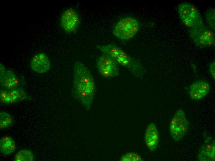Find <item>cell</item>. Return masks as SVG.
Instances as JSON below:
<instances>
[{
	"label": "cell",
	"mask_w": 215,
	"mask_h": 161,
	"mask_svg": "<svg viewBox=\"0 0 215 161\" xmlns=\"http://www.w3.org/2000/svg\"><path fill=\"white\" fill-rule=\"evenodd\" d=\"M73 94L85 109L90 110L95 95L94 79L90 70L81 61H76L74 65Z\"/></svg>",
	"instance_id": "6da1fadb"
},
{
	"label": "cell",
	"mask_w": 215,
	"mask_h": 161,
	"mask_svg": "<svg viewBox=\"0 0 215 161\" xmlns=\"http://www.w3.org/2000/svg\"><path fill=\"white\" fill-rule=\"evenodd\" d=\"M139 28L137 21L131 17L123 18L116 24L113 31V34L117 38L127 40L133 37Z\"/></svg>",
	"instance_id": "7a4b0ae2"
},
{
	"label": "cell",
	"mask_w": 215,
	"mask_h": 161,
	"mask_svg": "<svg viewBox=\"0 0 215 161\" xmlns=\"http://www.w3.org/2000/svg\"><path fill=\"white\" fill-rule=\"evenodd\" d=\"M178 11L183 23L187 26L194 28L203 24L198 10L193 5L188 3L180 4Z\"/></svg>",
	"instance_id": "3957f363"
},
{
	"label": "cell",
	"mask_w": 215,
	"mask_h": 161,
	"mask_svg": "<svg viewBox=\"0 0 215 161\" xmlns=\"http://www.w3.org/2000/svg\"><path fill=\"white\" fill-rule=\"evenodd\" d=\"M189 124L185 115L182 109L178 110L171 119L170 124V132L175 141L180 140L188 132Z\"/></svg>",
	"instance_id": "277c9868"
},
{
	"label": "cell",
	"mask_w": 215,
	"mask_h": 161,
	"mask_svg": "<svg viewBox=\"0 0 215 161\" xmlns=\"http://www.w3.org/2000/svg\"><path fill=\"white\" fill-rule=\"evenodd\" d=\"M188 33L194 42L200 47H209L214 43V34L203 24L191 28Z\"/></svg>",
	"instance_id": "5b68a950"
},
{
	"label": "cell",
	"mask_w": 215,
	"mask_h": 161,
	"mask_svg": "<svg viewBox=\"0 0 215 161\" xmlns=\"http://www.w3.org/2000/svg\"><path fill=\"white\" fill-rule=\"evenodd\" d=\"M98 69L101 75L106 78H111L119 75V68L116 60L106 54L99 56L97 59Z\"/></svg>",
	"instance_id": "8992f818"
},
{
	"label": "cell",
	"mask_w": 215,
	"mask_h": 161,
	"mask_svg": "<svg viewBox=\"0 0 215 161\" xmlns=\"http://www.w3.org/2000/svg\"><path fill=\"white\" fill-rule=\"evenodd\" d=\"M118 63L122 65L131 71L136 77L141 79L144 72V67L139 61L130 56L121 50L115 59Z\"/></svg>",
	"instance_id": "52a82bcc"
},
{
	"label": "cell",
	"mask_w": 215,
	"mask_h": 161,
	"mask_svg": "<svg viewBox=\"0 0 215 161\" xmlns=\"http://www.w3.org/2000/svg\"><path fill=\"white\" fill-rule=\"evenodd\" d=\"M79 21V16L76 11L72 8L65 11L62 15L61 24L66 32L71 33L77 28Z\"/></svg>",
	"instance_id": "ba28073f"
},
{
	"label": "cell",
	"mask_w": 215,
	"mask_h": 161,
	"mask_svg": "<svg viewBox=\"0 0 215 161\" xmlns=\"http://www.w3.org/2000/svg\"><path fill=\"white\" fill-rule=\"evenodd\" d=\"M30 66L32 69L38 73L48 72L50 68V60L44 53H39L35 55L31 60Z\"/></svg>",
	"instance_id": "9c48e42d"
},
{
	"label": "cell",
	"mask_w": 215,
	"mask_h": 161,
	"mask_svg": "<svg viewBox=\"0 0 215 161\" xmlns=\"http://www.w3.org/2000/svg\"><path fill=\"white\" fill-rule=\"evenodd\" d=\"M200 161H213L215 160V141L208 137L201 147L198 156Z\"/></svg>",
	"instance_id": "30bf717a"
},
{
	"label": "cell",
	"mask_w": 215,
	"mask_h": 161,
	"mask_svg": "<svg viewBox=\"0 0 215 161\" xmlns=\"http://www.w3.org/2000/svg\"><path fill=\"white\" fill-rule=\"evenodd\" d=\"M159 136L157 128L154 123L148 127L145 134V139L147 146L151 151H154L158 145Z\"/></svg>",
	"instance_id": "8fae6325"
},
{
	"label": "cell",
	"mask_w": 215,
	"mask_h": 161,
	"mask_svg": "<svg viewBox=\"0 0 215 161\" xmlns=\"http://www.w3.org/2000/svg\"><path fill=\"white\" fill-rule=\"evenodd\" d=\"M16 149L15 142L11 137L6 136L0 140V150L1 152L5 155L11 154L15 151Z\"/></svg>",
	"instance_id": "7c38bea8"
},
{
	"label": "cell",
	"mask_w": 215,
	"mask_h": 161,
	"mask_svg": "<svg viewBox=\"0 0 215 161\" xmlns=\"http://www.w3.org/2000/svg\"><path fill=\"white\" fill-rule=\"evenodd\" d=\"M96 48L105 54L115 59L118 57L121 49L113 44L108 45H97Z\"/></svg>",
	"instance_id": "4fadbf2b"
},
{
	"label": "cell",
	"mask_w": 215,
	"mask_h": 161,
	"mask_svg": "<svg viewBox=\"0 0 215 161\" xmlns=\"http://www.w3.org/2000/svg\"><path fill=\"white\" fill-rule=\"evenodd\" d=\"M0 65V80L2 89L7 90L15 89L6 75V71L4 67L1 63Z\"/></svg>",
	"instance_id": "5bb4252c"
},
{
	"label": "cell",
	"mask_w": 215,
	"mask_h": 161,
	"mask_svg": "<svg viewBox=\"0 0 215 161\" xmlns=\"http://www.w3.org/2000/svg\"><path fill=\"white\" fill-rule=\"evenodd\" d=\"M34 156L32 152L28 149H23L18 152L15 154V161H33Z\"/></svg>",
	"instance_id": "9a60e30c"
},
{
	"label": "cell",
	"mask_w": 215,
	"mask_h": 161,
	"mask_svg": "<svg viewBox=\"0 0 215 161\" xmlns=\"http://www.w3.org/2000/svg\"><path fill=\"white\" fill-rule=\"evenodd\" d=\"M13 122L11 116L5 112L0 113V128L2 129L8 128L12 125Z\"/></svg>",
	"instance_id": "2e32d148"
},
{
	"label": "cell",
	"mask_w": 215,
	"mask_h": 161,
	"mask_svg": "<svg viewBox=\"0 0 215 161\" xmlns=\"http://www.w3.org/2000/svg\"><path fill=\"white\" fill-rule=\"evenodd\" d=\"M190 95L194 99H199L203 98L199 91L198 81L193 83L190 88Z\"/></svg>",
	"instance_id": "e0dca14e"
},
{
	"label": "cell",
	"mask_w": 215,
	"mask_h": 161,
	"mask_svg": "<svg viewBox=\"0 0 215 161\" xmlns=\"http://www.w3.org/2000/svg\"><path fill=\"white\" fill-rule=\"evenodd\" d=\"M215 8H211L207 11L206 14L207 23L209 27L214 30L215 27Z\"/></svg>",
	"instance_id": "ac0fdd59"
},
{
	"label": "cell",
	"mask_w": 215,
	"mask_h": 161,
	"mask_svg": "<svg viewBox=\"0 0 215 161\" xmlns=\"http://www.w3.org/2000/svg\"><path fill=\"white\" fill-rule=\"evenodd\" d=\"M198 81L199 91L204 97L209 92L210 87L209 84L204 80H201Z\"/></svg>",
	"instance_id": "d6986e66"
},
{
	"label": "cell",
	"mask_w": 215,
	"mask_h": 161,
	"mask_svg": "<svg viewBox=\"0 0 215 161\" xmlns=\"http://www.w3.org/2000/svg\"><path fill=\"white\" fill-rule=\"evenodd\" d=\"M16 93L15 97V99L17 102L23 100L28 98L24 90L20 87L16 88Z\"/></svg>",
	"instance_id": "ffe728a7"
},
{
	"label": "cell",
	"mask_w": 215,
	"mask_h": 161,
	"mask_svg": "<svg viewBox=\"0 0 215 161\" xmlns=\"http://www.w3.org/2000/svg\"><path fill=\"white\" fill-rule=\"evenodd\" d=\"M121 161H141V158L138 154L133 153H129L123 156L120 159Z\"/></svg>",
	"instance_id": "44dd1931"
},
{
	"label": "cell",
	"mask_w": 215,
	"mask_h": 161,
	"mask_svg": "<svg viewBox=\"0 0 215 161\" xmlns=\"http://www.w3.org/2000/svg\"><path fill=\"white\" fill-rule=\"evenodd\" d=\"M6 74L11 80L15 88L18 87L19 85V80L16 78L14 72L11 70L6 71Z\"/></svg>",
	"instance_id": "7402d4cb"
},
{
	"label": "cell",
	"mask_w": 215,
	"mask_h": 161,
	"mask_svg": "<svg viewBox=\"0 0 215 161\" xmlns=\"http://www.w3.org/2000/svg\"><path fill=\"white\" fill-rule=\"evenodd\" d=\"M0 102L2 103H6L7 99V90L1 89L0 91Z\"/></svg>",
	"instance_id": "603a6c76"
},
{
	"label": "cell",
	"mask_w": 215,
	"mask_h": 161,
	"mask_svg": "<svg viewBox=\"0 0 215 161\" xmlns=\"http://www.w3.org/2000/svg\"><path fill=\"white\" fill-rule=\"evenodd\" d=\"M210 70L213 78L215 80V62L212 63L210 65Z\"/></svg>",
	"instance_id": "cb8c5ba5"
}]
</instances>
